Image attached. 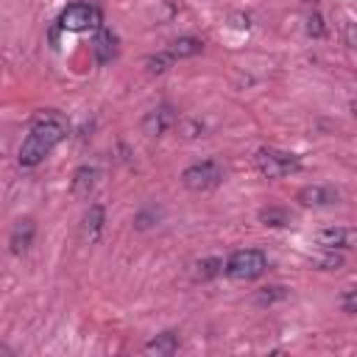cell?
<instances>
[{
    "mask_svg": "<svg viewBox=\"0 0 357 357\" xmlns=\"http://www.w3.org/2000/svg\"><path fill=\"white\" fill-rule=\"evenodd\" d=\"M282 296H284V287H273V293H268V287H262V293H259V301H262V304H265V301L271 304L273 298H282Z\"/></svg>",
    "mask_w": 357,
    "mask_h": 357,
    "instance_id": "ac0fdd59",
    "label": "cell"
},
{
    "mask_svg": "<svg viewBox=\"0 0 357 357\" xmlns=\"http://www.w3.org/2000/svg\"><path fill=\"white\" fill-rule=\"evenodd\" d=\"M103 218H106V212H103L100 204H92V206L86 209V215H84V240H86V243H95V240L100 237V231H103Z\"/></svg>",
    "mask_w": 357,
    "mask_h": 357,
    "instance_id": "4fadbf2b",
    "label": "cell"
},
{
    "mask_svg": "<svg viewBox=\"0 0 357 357\" xmlns=\"http://www.w3.org/2000/svg\"><path fill=\"white\" fill-rule=\"evenodd\" d=\"M310 33L324 36V25H321V17H318V14H312V17H310Z\"/></svg>",
    "mask_w": 357,
    "mask_h": 357,
    "instance_id": "ffe728a7",
    "label": "cell"
},
{
    "mask_svg": "<svg viewBox=\"0 0 357 357\" xmlns=\"http://www.w3.org/2000/svg\"><path fill=\"white\" fill-rule=\"evenodd\" d=\"M195 268H198V271H195V273H198V279H212L215 273H220V271H223V259H201Z\"/></svg>",
    "mask_w": 357,
    "mask_h": 357,
    "instance_id": "2e32d148",
    "label": "cell"
},
{
    "mask_svg": "<svg viewBox=\"0 0 357 357\" xmlns=\"http://www.w3.org/2000/svg\"><path fill=\"white\" fill-rule=\"evenodd\" d=\"M176 349H178V335L176 332H162V335H156L145 343V351L156 354V357H170V354H176Z\"/></svg>",
    "mask_w": 357,
    "mask_h": 357,
    "instance_id": "5bb4252c",
    "label": "cell"
},
{
    "mask_svg": "<svg viewBox=\"0 0 357 357\" xmlns=\"http://www.w3.org/2000/svg\"><path fill=\"white\" fill-rule=\"evenodd\" d=\"M201 47H204V42L201 39H195V36H178V39H173L170 45H167V56L176 61V59H190V56H195V53H201Z\"/></svg>",
    "mask_w": 357,
    "mask_h": 357,
    "instance_id": "7c38bea8",
    "label": "cell"
},
{
    "mask_svg": "<svg viewBox=\"0 0 357 357\" xmlns=\"http://www.w3.org/2000/svg\"><path fill=\"white\" fill-rule=\"evenodd\" d=\"M170 56L167 53H159V56H148L145 59V67H148V73H165L167 67H170Z\"/></svg>",
    "mask_w": 357,
    "mask_h": 357,
    "instance_id": "e0dca14e",
    "label": "cell"
},
{
    "mask_svg": "<svg viewBox=\"0 0 357 357\" xmlns=\"http://www.w3.org/2000/svg\"><path fill=\"white\" fill-rule=\"evenodd\" d=\"M304 3H312V0H304Z\"/></svg>",
    "mask_w": 357,
    "mask_h": 357,
    "instance_id": "7402d4cb",
    "label": "cell"
},
{
    "mask_svg": "<svg viewBox=\"0 0 357 357\" xmlns=\"http://www.w3.org/2000/svg\"><path fill=\"white\" fill-rule=\"evenodd\" d=\"M173 123H176V112H173L170 106H156V109H151V112L145 114L142 128H145V134L159 137V134H165Z\"/></svg>",
    "mask_w": 357,
    "mask_h": 357,
    "instance_id": "9c48e42d",
    "label": "cell"
},
{
    "mask_svg": "<svg viewBox=\"0 0 357 357\" xmlns=\"http://www.w3.org/2000/svg\"><path fill=\"white\" fill-rule=\"evenodd\" d=\"M259 220L265 226H290L293 215L287 209H282V206H268V209H259Z\"/></svg>",
    "mask_w": 357,
    "mask_h": 357,
    "instance_id": "9a60e30c",
    "label": "cell"
},
{
    "mask_svg": "<svg viewBox=\"0 0 357 357\" xmlns=\"http://www.w3.org/2000/svg\"><path fill=\"white\" fill-rule=\"evenodd\" d=\"M95 181H98V170H95V167H89V165H84V167H78V170H75L70 190H73V195H75V198H89V192L95 190Z\"/></svg>",
    "mask_w": 357,
    "mask_h": 357,
    "instance_id": "8fae6325",
    "label": "cell"
},
{
    "mask_svg": "<svg viewBox=\"0 0 357 357\" xmlns=\"http://www.w3.org/2000/svg\"><path fill=\"white\" fill-rule=\"evenodd\" d=\"M268 271V257L265 251L259 248H240V251H231L223 262V273L234 282H251V279H259L262 273Z\"/></svg>",
    "mask_w": 357,
    "mask_h": 357,
    "instance_id": "7a4b0ae2",
    "label": "cell"
},
{
    "mask_svg": "<svg viewBox=\"0 0 357 357\" xmlns=\"http://www.w3.org/2000/svg\"><path fill=\"white\" fill-rule=\"evenodd\" d=\"M351 237H354L351 229L329 226V229H321L315 240H318V245H321L324 251H343V248H351Z\"/></svg>",
    "mask_w": 357,
    "mask_h": 357,
    "instance_id": "ba28073f",
    "label": "cell"
},
{
    "mask_svg": "<svg viewBox=\"0 0 357 357\" xmlns=\"http://www.w3.org/2000/svg\"><path fill=\"white\" fill-rule=\"evenodd\" d=\"M343 33H346V42H349V45L357 50V25H354V22H346Z\"/></svg>",
    "mask_w": 357,
    "mask_h": 357,
    "instance_id": "d6986e66",
    "label": "cell"
},
{
    "mask_svg": "<svg viewBox=\"0 0 357 357\" xmlns=\"http://www.w3.org/2000/svg\"><path fill=\"white\" fill-rule=\"evenodd\" d=\"M67 137V120L61 112L56 109H45L39 112L31 126H28V134L20 145V153H17V162L22 167H36L39 162H45V156Z\"/></svg>",
    "mask_w": 357,
    "mask_h": 357,
    "instance_id": "6da1fadb",
    "label": "cell"
},
{
    "mask_svg": "<svg viewBox=\"0 0 357 357\" xmlns=\"http://www.w3.org/2000/svg\"><path fill=\"white\" fill-rule=\"evenodd\" d=\"M92 53H95V61L98 64H106L117 56V36L106 28L95 31V39H92Z\"/></svg>",
    "mask_w": 357,
    "mask_h": 357,
    "instance_id": "30bf717a",
    "label": "cell"
},
{
    "mask_svg": "<svg viewBox=\"0 0 357 357\" xmlns=\"http://www.w3.org/2000/svg\"><path fill=\"white\" fill-rule=\"evenodd\" d=\"M254 167L265 176V178H284L290 173L301 170V159L290 151H279V148H259L254 153Z\"/></svg>",
    "mask_w": 357,
    "mask_h": 357,
    "instance_id": "3957f363",
    "label": "cell"
},
{
    "mask_svg": "<svg viewBox=\"0 0 357 357\" xmlns=\"http://www.w3.org/2000/svg\"><path fill=\"white\" fill-rule=\"evenodd\" d=\"M59 25L64 31H73V33H86V31H100L103 28V17L89 3H73V6H67L61 11Z\"/></svg>",
    "mask_w": 357,
    "mask_h": 357,
    "instance_id": "277c9868",
    "label": "cell"
},
{
    "mask_svg": "<svg viewBox=\"0 0 357 357\" xmlns=\"http://www.w3.org/2000/svg\"><path fill=\"white\" fill-rule=\"evenodd\" d=\"M223 181V167L215 162V159H204V162H195L190 165L184 173H181V184L192 192H206L212 187H218Z\"/></svg>",
    "mask_w": 357,
    "mask_h": 357,
    "instance_id": "5b68a950",
    "label": "cell"
},
{
    "mask_svg": "<svg viewBox=\"0 0 357 357\" xmlns=\"http://www.w3.org/2000/svg\"><path fill=\"white\" fill-rule=\"evenodd\" d=\"M351 112H354V117H357V100H354V103H351Z\"/></svg>",
    "mask_w": 357,
    "mask_h": 357,
    "instance_id": "44dd1931",
    "label": "cell"
},
{
    "mask_svg": "<svg viewBox=\"0 0 357 357\" xmlns=\"http://www.w3.org/2000/svg\"><path fill=\"white\" fill-rule=\"evenodd\" d=\"M33 234H36V226L31 218H20L14 226H11V234H8V245H11V254H25L33 243Z\"/></svg>",
    "mask_w": 357,
    "mask_h": 357,
    "instance_id": "52a82bcc",
    "label": "cell"
},
{
    "mask_svg": "<svg viewBox=\"0 0 357 357\" xmlns=\"http://www.w3.org/2000/svg\"><path fill=\"white\" fill-rule=\"evenodd\" d=\"M337 190L332 187H324V184H310V187H301L296 201L304 204V206H329V204H337Z\"/></svg>",
    "mask_w": 357,
    "mask_h": 357,
    "instance_id": "8992f818",
    "label": "cell"
}]
</instances>
